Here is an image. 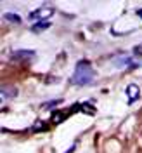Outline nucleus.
Returning a JSON list of instances; mask_svg holds the SVG:
<instances>
[{
    "label": "nucleus",
    "instance_id": "10",
    "mask_svg": "<svg viewBox=\"0 0 142 153\" xmlns=\"http://www.w3.org/2000/svg\"><path fill=\"white\" fill-rule=\"evenodd\" d=\"M5 18L9 19V21H14V23H19V18H18V16H12V14H7Z\"/></svg>",
    "mask_w": 142,
    "mask_h": 153
},
{
    "label": "nucleus",
    "instance_id": "11",
    "mask_svg": "<svg viewBox=\"0 0 142 153\" xmlns=\"http://www.w3.org/2000/svg\"><path fill=\"white\" fill-rule=\"evenodd\" d=\"M137 16H139V18L142 19V9H139V10H137Z\"/></svg>",
    "mask_w": 142,
    "mask_h": 153
},
{
    "label": "nucleus",
    "instance_id": "1",
    "mask_svg": "<svg viewBox=\"0 0 142 153\" xmlns=\"http://www.w3.org/2000/svg\"><path fill=\"white\" fill-rule=\"evenodd\" d=\"M95 78V71L88 61H80L75 68V73L71 76V84L75 85H88Z\"/></svg>",
    "mask_w": 142,
    "mask_h": 153
},
{
    "label": "nucleus",
    "instance_id": "7",
    "mask_svg": "<svg viewBox=\"0 0 142 153\" xmlns=\"http://www.w3.org/2000/svg\"><path fill=\"white\" fill-rule=\"evenodd\" d=\"M80 110L85 111L87 115H94L95 113V108L94 106H90V105H80Z\"/></svg>",
    "mask_w": 142,
    "mask_h": 153
},
{
    "label": "nucleus",
    "instance_id": "8",
    "mask_svg": "<svg viewBox=\"0 0 142 153\" xmlns=\"http://www.w3.org/2000/svg\"><path fill=\"white\" fill-rule=\"evenodd\" d=\"M133 54H135V56H141V57H142V44H139L137 47L133 49Z\"/></svg>",
    "mask_w": 142,
    "mask_h": 153
},
{
    "label": "nucleus",
    "instance_id": "2",
    "mask_svg": "<svg viewBox=\"0 0 142 153\" xmlns=\"http://www.w3.org/2000/svg\"><path fill=\"white\" fill-rule=\"evenodd\" d=\"M52 14H54V9H52V7H42V9L33 10V12L29 14V19H31V21L37 19V23L38 21H47V18H50Z\"/></svg>",
    "mask_w": 142,
    "mask_h": 153
},
{
    "label": "nucleus",
    "instance_id": "3",
    "mask_svg": "<svg viewBox=\"0 0 142 153\" xmlns=\"http://www.w3.org/2000/svg\"><path fill=\"white\" fill-rule=\"evenodd\" d=\"M127 96H128V103L132 105L133 101L139 99V85L137 84H130L127 87Z\"/></svg>",
    "mask_w": 142,
    "mask_h": 153
},
{
    "label": "nucleus",
    "instance_id": "5",
    "mask_svg": "<svg viewBox=\"0 0 142 153\" xmlns=\"http://www.w3.org/2000/svg\"><path fill=\"white\" fill-rule=\"evenodd\" d=\"M33 54H35L33 51H16L12 57L14 59H24V57H33Z\"/></svg>",
    "mask_w": 142,
    "mask_h": 153
},
{
    "label": "nucleus",
    "instance_id": "9",
    "mask_svg": "<svg viewBox=\"0 0 142 153\" xmlns=\"http://www.w3.org/2000/svg\"><path fill=\"white\" fill-rule=\"evenodd\" d=\"M56 105H59V101H50V103H45L42 108H54Z\"/></svg>",
    "mask_w": 142,
    "mask_h": 153
},
{
    "label": "nucleus",
    "instance_id": "6",
    "mask_svg": "<svg viewBox=\"0 0 142 153\" xmlns=\"http://www.w3.org/2000/svg\"><path fill=\"white\" fill-rule=\"evenodd\" d=\"M68 115L66 113H63V111H56V113L52 115V124H59L63 118H66Z\"/></svg>",
    "mask_w": 142,
    "mask_h": 153
},
{
    "label": "nucleus",
    "instance_id": "4",
    "mask_svg": "<svg viewBox=\"0 0 142 153\" xmlns=\"http://www.w3.org/2000/svg\"><path fill=\"white\" fill-rule=\"evenodd\" d=\"M49 26H50V23H49V21H38V23H35V25L31 26V30H33V31H37V33H40V31L47 30Z\"/></svg>",
    "mask_w": 142,
    "mask_h": 153
}]
</instances>
